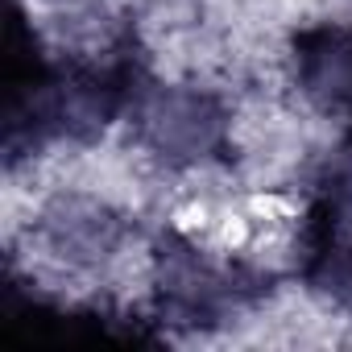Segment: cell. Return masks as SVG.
Returning <instances> with one entry per match:
<instances>
[{"mask_svg":"<svg viewBox=\"0 0 352 352\" xmlns=\"http://www.w3.org/2000/svg\"><path fill=\"white\" fill-rule=\"evenodd\" d=\"M145 141L170 157V162H199L216 149L220 133H224V112L212 96L204 91H187V87H170L157 91L145 112Z\"/></svg>","mask_w":352,"mask_h":352,"instance_id":"cell-1","label":"cell"},{"mask_svg":"<svg viewBox=\"0 0 352 352\" xmlns=\"http://www.w3.org/2000/svg\"><path fill=\"white\" fill-rule=\"evenodd\" d=\"M298 83L319 108L352 116V25H327L298 42Z\"/></svg>","mask_w":352,"mask_h":352,"instance_id":"cell-2","label":"cell"}]
</instances>
